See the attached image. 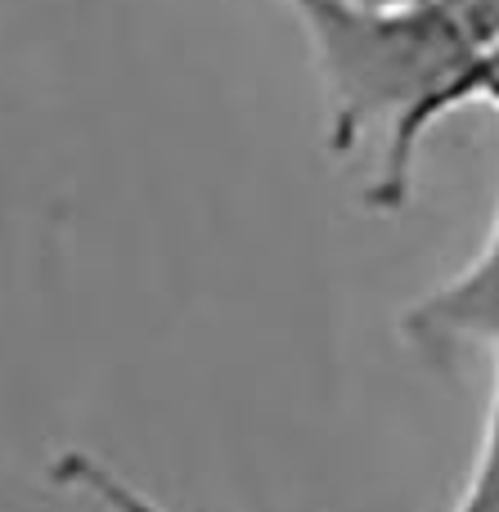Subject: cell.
I'll return each mask as SVG.
<instances>
[{
    "label": "cell",
    "mask_w": 499,
    "mask_h": 512,
    "mask_svg": "<svg viewBox=\"0 0 499 512\" xmlns=\"http://www.w3.org/2000/svg\"><path fill=\"white\" fill-rule=\"evenodd\" d=\"M311 45L329 108V149L351 153L369 131L401 140L419 113L499 41V0H288Z\"/></svg>",
    "instance_id": "6da1fadb"
},
{
    "label": "cell",
    "mask_w": 499,
    "mask_h": 512,
    "mask_svg": "<svg viewBox=\"0 0 499 512\" xmlns=\"http://www.w3.org/2000/svg\"><path fill=\"white\" fill-rule=\"evenodd\" d=\"M50 481L63 486L68 495L86 499V504L99 512H171L167 504H158L149 490L135 486L131 477H122L113 463L99 459L95 450H77V445L50 454Z\"/></svg>",
    "instance_id": "3957f363"
},
{
    "label": "cell",
    "mask_w": 499,
    "mask_h": 512,
    "mask_svg": "<svg viewBox=\"0 0 499 512\" xmlns=\"http://www.w3.org/2000/svg\"><path fill=\"white\" fill-rule=\"evenodd\" d=\"M491 355H495V382H491V409H486V432L455 512H499V346H491Z\"/></svg>",
    "instance_id": "277c9868"
},
{
    "label": "cell",
    "mask_w": 499,
    "mask_h": 512,
    "mask_svg": "<svg viewBox=\"0 0 499 512\" xmlns=\"http://www.w3.org/2000/svg\"><path fill=\"white\" fill-rule=\"evenodd\" d=\"M351 5H405V0H351Z\"/></svg>",
    "instance_id": "5b68a950"
},
{
    "label": "cell",
    "mask_w": 499,
    "mask_h": 512,
    "mask_svg": "<svg viewBox=\"0 0 499 512\" xmlns=\"http://www.w3.org/2000/svg\"><path fill=\"white\" fill-rule=\"evenodd\" d=\"M401 333L428 351H450V346L473 342L499 346V212L473 261L405 306Z\"/></svg>",
    "instance_id": "7a4b0ae2"
}]
</instances>
